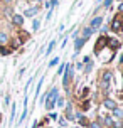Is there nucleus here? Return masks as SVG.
Wrapping results in <instances>:
<instances>
[{
  "mask_svg": "<svg viewBox=\"0 0 123 128\" xmlns=\"http://www.w3.org/2000/svg\"><path fill=\"white\" fill-rule=\"evenodd\" d=\"M56 100H58V91H56V90H52L51 93H49V96H47V101H46V108H47V110H51L52 106H54Z\"/></svg>",
  "mask_w": 123,
  "mask_h": 128,
  "instance_id": "obj_1",
  "label": "nucleus"
},
{
  "mask_svg": "<svg viewBox=\"0 0 123 128\" xmlns=\"http://www.w3.org/2000/svg\"><path fill=\"white\" fill-rule=\"evenodd\" d=\"M110 81H111V72H104L103 74V81H101V86H103L104 90L110 88Z\"/></svg>",
  "mask_w": 123,
  "mask_h": 128,
  "instance_id": "obj_2",
  "label": "nucleus"
},
{
  "mask_svg": "<svg viewBox=\"0 0 123 128\" xmlns=\"http://www.w3.org/2000/svg\"><path fill=\"white\" fill-rule=\"evenodd\" d=\"M104 44H106V37H101V39H100V40L96 42V47H94V51L100 52V51H101V49L104 47Z\"/></svg>",
  "mask_w": 123,
  "mask_h": 128,
  "instance_id": "obj_3",
  "label": "nucleus"
},
{
  "mask_svg": "<svg viewBox=\"0 0 123 128\" xmlns=\"http://www.w3.org/2000/svg\"><path fill=\"white\" fill-rule=\"evenodd\" d=\"M101 22H103V19H101V17H96V19H93V22H91V29H93V30H96L98 27L101 26Z\"/></svg>",
  "mask_w": 123,
  "mask_h": 128,
  "instance_id": "obj_4",
  "label": "nucleus"
},
{
  "mask_svg": "<svg viewBox=\"0 0 123 128\" xmlns=\"http://www.w3.org/2000/svg\"><path fill=\"white\" fill-rule=\"evenodd\" d=\"M111 27H113V30H120L122 29V17H116V19L113 20Z\"/></svg>",
  "mask_w": 123,
  "mask_h": 128,
  "instance_id": "obj_5",
  "label": "nucleus"
},
{
  "mask_svg": "<svg viewBox=\"0 0 123 128\" xmlns=\"http://www.w3.org/2000/svg\"><path fill=\"white\" fill-rule=\"evenodd\" d=\"M106 42L110 44L111 49H118V47H120V42H118V40H115V39H106Z\"/></svg>",
  "mask_w": 123,
  "mask_h": 128,
  "instance_id": "obj_6",
  "label": "nucleus"
},
{
  "mask_svg": "<svg viewBox=\"0 0 123 128\" xmlns=\"http://www.w3.org/2000/svg\"><path fill=\"white\" fill-rule=\"evenodd\" d=\"M68 69H66V76H64V86L68 84V81H69V76H71V66H66Z\"/></svg>",
  "mask_w": 123,
  "mask_h": 128,
  "instance_id": "obj_7",
  "label": "nucleus"
},
{
  "mask_svg": "<svg viewBox=\"0 0 123 128\" xmlns=\"http://www.w3.org/2000/svg\"><path fill=\"white\" fill-rule=\"evenodd\" d=\"M104 106H106V108H110V110H115V108H116L115 101H111V100H106V101H104Z\"/></svg>",
  "mask_w": 123,
  "mask_h": 128,
  "instance_id": "obj_8",
  "label": "nucleus"
},
{
  "mask_svg": "<svg viewBox=\"0 0 123 128\" xmlns=\"http://www.w3.org/2000/svg\"><path fill=\"white\" fill-rule=\"evenodd\" d=\"M22 22H24V19L20 15H14V24L15 26H22Z\"/></svg>",
  "mask_w": 123,
  "mask_h": 128,
  "instance_id": "obj_9",
  "label": "nucleus"
},
{
  "mask_svg": "<svg viewBox=\"0 0 123 128\" xmlns=\"http://www.w3.org/2000/svg\"><path fill=\"white\" fill-rule=\"evenodd\" d=\"M91 34H93V29H91V27H88V29H84V32H83V36L84 37L83 39H88L91 36Z\"/></svg>",
  "mask_w": 123,
  "mask_h": 128,
  "instance_id": "obj_10",
  "label": "nucleus"
},
{
  "mask_svg": "<svg viewBox=\"0 0 123 128\" xmlns=\"http://www.w3.org/2000/svg\"><path fill=\"white\" fill-rule=\"evenodd\" d=\"M37 10H39L37 7H36V8H29V10L26 12V15H29V17H32V15H36V14H37Z\"/></svg>",
  "mask_w": 123,
  "mask_h": 128,
  "instance_id": "obj_11",
  "label": "nucleus"
},
{
  "mask_svg": "<svg viewBox=\"0 0 123 128\" xmlns=\"http://www.w3.org/2000/svg\"><path fill=\"white\" fill-rule=\"evenodd\" d=\"M84 40H86V39H78V40H76V51H79V49L83 47Z\"/></svg>",
  "mask_w": 123,
  "mask_h": 128,
  "instance_id": "obj_12",
  "label": "nucleus"
},
{
  "mask_svg": "<svg viewBox=\"0 0 123 128\" xmlns=\"http://www.w3.org/2000/svg\"><path fill=\"white\" fill-rule=\"evenodd\" d=\"M54 46H56V42H51V44H49V47H47V51H46V54H49V52L54 49Z\"/></svg>",
  "mask_w": 123,
  "mask_h": 128,
  "instance_id": "obj_13",
  "label": "nucleus"
},
{
  "mask_svg": "<svg viewBox=\"0 0 123 128\" xmlns=\"http://www.w3.org/2000/svg\"><path fill=\"white\" fill-rule=\"evenodd\" d=\"M5 40H7V36L4 32H0V42H5Z\"/></svg>",
  "mask_w": 123,
  "mask_h": 128,
  "instance_id": "obj_14",
  "label": "nucleus"
},
{
  "mask_svg": "<svg viewBox=\"0 0 123 128\" xmlns=\"http://www.w3.org/2000/svg\"><path fill=\"white\" fill-rule=\"evenodd\" d=\"M111 2H113V0H104V7H110Z\"/></svg>",
  "mask_w": 123,
  "mask_h": 128,
  "instance_id": "obj_15",
  "label": "nucleus"
},
{
  "mask_svg": "<svg viewBox=\"0 0 123 128\" xmlns=\"http://www.w3.org/2000/svg\"><path fill=\"white\" fill-rule=\"evenodd\" d=\"M93 128H101V126H100L98 123H93Z\"/></svg>",
  "mask_w": 123,
  "mask_h": 128,
  "instance_id": "obj_16",
  "label": "nucleus"
},
{
  "mask_svg": "<svg viewBox=\"0 0 123 128\" xmlns=\"http://www.w3.org/2000/svg\"><path fill=\"white\" fill-rule=\"evenodd\" d=\"M7 2H10V0H7Z\"/></svg>",
  "mask_w": 123,
  "mask_h": 128,
  "instance_id": "obj_17",
  "label": "nucleus"
}]
</instances>
